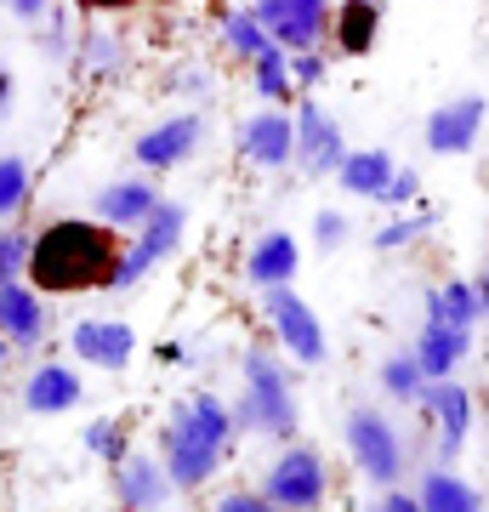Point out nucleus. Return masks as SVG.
Masks as SVG:
<instances>
[{"label":"nucleus","instance_id":"1","mask_svg":"<svg viewBox=\"0 0 489 512\" xmlns=\"http://www.w3.org/2000/svg\"><path fill=\"white\" fill-rule=\"evenodd\" d=\"M120 262V239L103 222L86 217H63L52 228L35 234V251H29V285L40 296H74V291H109V274Z\"/></svg>","mask_w":489,"mask_h":512},{"label":"nucleus","instance_id":"2","mask_svg":"<svg viewBox=\"0 0 489 512\" xmlns=\"http://www.w3.org/2000/svg\"><path fill=\"white\" fill-rule=\"evenodd\" d=\"M234 427L256 433L273 444H296L302 433V404L290 387V365L279 348H245L239 353V399H234Z\"/></svg>","mask_w":489,"mask_h":512},{"label":"nucleus","instance_id":"3","mask_svg":"<svg viewBox=\"0 0 489 512\" xmlns=\"http://www.w3.org/2000/svg\"><path fill=\"white\" fill-rule=\"evenodd\" d=\"M342 444H347V461L359 467V478L376 484V490H399L404 473H410V444H404L399 421L387 416L381 404H353L347 410Z\"/></svg>","mask_w":489,"mask_h":512},{"label":"nucleus","instance_id":"4","mask_svg":"<svg viewBox=\"0 0 489 512\" xmlns=\"http://www.w3.org/2000/svg\"><path fill=\"white\" fill-rule=\"evenodd\" d=\"M182 239H188V205L160 200L154 205V217L137 228V239L120 245V262H114V274H109V291H137L160 262H171V256L182 251Z\"/></svg>","mask_w":489,"mask_h":512},{"label":"nucleus","instance_id":"5","mask_svg":"<svg viewBox=\"0 0 489 512\" xmlns=\"http://www.w3.org/2000/svg\"><path fill=\"white\" fill-rule=\"evenodd\" d=\"M262 495L279 512H325L330 501V467L313 444H279V456L262 473Z\"/></svg>","mask_w":489,"mask_h":512},{"label":"nucleus","instance_id":"6","mask_svg":"<svg viewBox=\"0 0 489 512\" xmlns=\"http://www.w3.org/2000/svg\"><path fill=\"white\" fill-rule=\"evenodd\" d=\"M211 137V120L205 109H177L154 120L148 131H137V143H131V165H143L148 177H160V171H177L200 154V143Z\"/></svg>","mask_w":489,"mask_h":512},{"label":"nucleus","instance_id":"7","mask_svg":"<svg viewBox=\"0 0 489 512\" xmlns=\"http://www.w3.org/2000/svg\"><path fill=\"white\" fill-rule=\"evenodd\" d=\"M262 313H268L273 325V342H279V353H290L296 365H325V325H319V313L308 308V296L296 291V285H279V291H262Z\"/></svg>","mask_w":489,"mask_h":512},{"label":"nucleus","instance_id":"8","mask_svg":"<svg viewBox=\"0 0 489 512\" xmlns=\"http://www.w3.org/2000/svg\"><path fill=\"white\" fill-rule=\"evenodd\" d=\"M290 120H296V171H302L308 183L336 177V165L347 160L342 120H336L319 97H296V103H290Z\"/></svg>","mask_w":489,"mask_h":512},{"label":"nucleus","instance_id":"9","mask_svg":"<svg viewBox=\"0 0 489 512\" xmlns=\"http://www.w3.org/2000/svg\"><path fill=\"white\" fill-rule=\"evenodd\" d=\"M245 6L285 52H325L330 46V0H245Z\"/></svg>","mask_w":489,"mask_h":512},{"label":"nucleus","instance_id":"10","mask_svg":"<svg viewBox=\"0 0 489 512\" xmlns=\"http://www.w3.org/2000/svg\"><path fill=\"white\" fill-rule=\"evenodd\" d=\"M421 421L433 427V456L438 467H455L461 461V450H467L472 439V387L467 382H427V393H421Z\"/></svg>","mask_w":489,"mask_h":512},{"label":"nucleus","instance_id":"11","mask_svg":"<svg viewBox=\"0 0 489 512\" xmlns=\"http://www.w3.org/2000/svg\"><path fill=\"white\" fill-rule=\"evenodd\" d=\"M484 120H489V97L455 92V97H444V103L427 114L421 143H427V154H438V160H461V154H472V148H478Z\"/></svg>","mask_w":489,"mask_h":512},{"label":"nucleus","instance_id":"12","mask_svg":"<svg viewBox=\"0 0 489 512\" xmlns=\"http://www.w3.org/2000/svg\"><path fill=\"white\" fill-rule=\"evenodd\" d=\"M160 461L165 473H171V484L177 490H200V484H211V478L222 473V461H228V450H217V444H205L188 421L177 416V410H165V427H160Z\"/></svg>","mask_w":489,"mask_h":512},{"label":"nucleus","instance_id":"13","mask_svg":"<svg viewBox=\"0 0 489 512\" xmlns=\"http://www.w3.org/2000/svg\"><path fill=\"white\" fill-rule=\"evenodd\" d=\"M234 143L245 154V165H256V171H285V165H296V120H290V109L262 103L256 114L239 120Z\"/></svg>","mask_w":489,"mask_h":512},{"label":"nucleus","instance_id":"14","mask_svg":"<svg viewBox=\"0 0 489 512\" xmlns=\"http://www.w3.org/2000/svg\"><path fill=\"white\" fill-rule=\"evenodd\" d=\"M109 484H114V501L126 512H165V501L177 495V484H171V473H165V461L154 450H126L114 461Z\"/></svg>","mask_w":489,"mask_h":512},{"label":"nucleus","instance_id":"15","mask_svg":"<svg viewBox=\"0 0 489 512\" xmlns=\"http://www.w3.org/2000/svg\"><path fill=\"white\" fill-rule=\"evenodd\" d=\"M69 353L80 359V365H91V370L120 376V370L137 359V330H131L126 319H74Z\"/></svg>","mask_w":489,"mask_h":512},{"label":"nucleus","instance_id":"16","mask_svg":"<svg viewBox=\"0 0 489 512\" xmlns=\"http://www.w3.org/2000/svg\"><path fill=\"white\" fill-rule=\"evenodd\" d=\"M160 200H165L160 183H154L148 171H137V177H114V183L97 188V194H91V211H97V222L114 228V234H120V228L137 234V228L154 217V205H160Z\"/></svg>","mask_w":489,"mask_h":512},{"label":"nucleus","instance_id":"17","mask_svg":"<svg viewBox=\"0 0 489 512\" xmlns=\"http://www.w3.org/2000/svg\"><path fill=\"white\" fill-rule=\"evenodd\" d=\"M80 399H86V382H80V370L63 365V359L35 365L18 387V404L29 410V416H63V410H74Z\"/></svg>","mask_w":489,"mask_h":512},{"label":"nucleus","instance_id":"18","mask_svg":"<svg viewBox=\"0 0 489 512\" xmlns=\"http://www.w3.org/2000/svg\"><path fill=\"white\" fill-rule=\"evenodd\" d=\"M296 268H302V239L290 234V228H268L245 251V285H256V291L296 285Z\"/></svg>","mask_w":489,"mask_h":512},{"label":"nucleus","instance_id":"19","mask_svg":"<svg viewBox=\"0 0 489 512\" xmlns=\"http://www.w3.org/2000/svg\"><path fill=\"white\" fill-rule=\"evenodd\" d=\"M46 330H52V308H46V296L35 291V285H6L0 291V336L12 342L18 353L40 348L46 342Z\"/></svg>","mask_w":489,"mask_h":512},{"label":"nucleus","instance_id":"20","mask_svg":"<svg viewBox=\"0 0 489 512\" xmlns=\"http://www.w3.org/2000/svg\"><path fill=\"white\" fill-rule=\"evenodd\" d=\"M393 171H399V160H393V148H347V160L336 165V188H342L347 200H381V188L393 183Z\"/></svg>","mask_w":489,"mask_h":512},{"label":"nucleus","instance_id":"21","mask_svg":"<svg viewBox=\"0 0 489 512\" xmlns=\"http://www.w3.org/2000/svg\"><path fill=\"white\" fill-rule=\"evenodd\" d=\"M421 359V370H427V382H450L455 370L467 365L472 353V330H455V325H427L421 319V336L416 348H410Z\"/></svg>","mask_w":489,"mask_h":512},{"label":"nucleus","instance_id":"22","mask_svg":"<svg viewBox=\"0 0 489 512\" xmlns=\"http://www.w3.org/2000/svg\"><path fill=\"white\" fill-rule=\"evenodd\" d=\"M381 12L376 0H342L336 12H330V40H336V52L342 57H364L370 46L381 40Z\"/></svg>","mask_w":489,"mask_h":512},{"label":"nucleus","instance_id":"23","mask_svg":"<svg viewBox=\"0 0 489 512\" xmlns=\"http://www.w3.org/2000/svg\"><path fill=\"white\" fill-rule=\"evenodd\" d=\"M421 512H484V495L472 478H461L455 467H427L416 484Z\"/></svg>","mask_w":489,"mask_h":512},{"label":"nucleus","instance_id":"24","mask_svg":"<svg viewBox=\"0 0 489 512\" xmlns=\"http://www.w3.org/2000/svg\"><path fill=\"white\" fill-rule=\"evenodd\" d=\"M194 433H200L205 444H217V450H234V439H239V427H234V404H222L217 393H188V399H177L171 404Z\"/></svg>","mask_w":489,"mask_h":512},{"label":"nucleus","instance_id":"25","mask_svg":"<svg viewBox=\"0 0 489 512\" xmlns=\"http://www.w3.org/2000/svg\"><path fill=\"white\" fill-rule=\"evenodd\" d=\"M131 69V46L120 29H86V40H80V74H91V80H120V74Z\"/></svg>","mask_w":489,"mask_h":512},{"label":"nucleus","instance_id":"26","mask_svg":"<svg viewBox=\"0 0 489 512\" xmlns=\"http://www.w3.org/2000/svg\"><path fill=\"white\" fill-rule=\"evenodd\" d=\"M484 319L478 313V296H472V279H444L427 291V325H455V330H472Z\"/></svg>","mask_w":489,"mask_h":512},{"label":"nucleus","instance_id":"27","mask_svg":"<svg viewBox=\"0 0 489 512\" xmlns=\"http://www.w3.org/2000/svg\"><path fill=\"white\" fill-rule=\"evenodd\" d=\"M245 69H251V86H256L262 103H273V109H290V103H296V86H290V52H285V46H268V52L251 57Z\"/></svg>","mask_w":489,"mask_h":512},{"label":"nucleus","instance_id":"28","mask_svg":"<svg viewBox=\"0 0 489 512\" xmlns=\"http://www.w3.org/2000/svg\"><path fill=\"white\" fill-rule=\"evenodd\" d=\"M376 387H381L393 404H416L421 393H427V370H421V359H416L410 348H399V353H387V359H381Z\"/></svg>","mask_w":489,"mask_h":512},{"label":"nucleus","instance_id":"29","mask_svg":"<svg viewBox=\"0 0 489 512\" xmlns=\"http://www.w3.org/2000/svg\"><path fill=\"white\" fill-rule=\"evenodd\" d=\"M222 46H228V52H234L239 63H251V57L268 52L273 40H268V29L256 23L251 6H228V12H222Z\"/></svg>","mask_w":489,"mask_h":512},{"label":"nucleus","instance_id":"30","mask_svg":"<svg viewBox=\"0 0 489 512\" xmlns=\"http://www.w3.org/2000/svg\"><path fill=\"white\" fill-rule=\"evenodd\" d=\"M438 228V211L433 205H410V211H393V217L376 228V251H404V245H416Z\"/></svg>","mask_w":489,"mask_h":512},{"label":"nucleus","instance_id":"31","mask_svg":"<svg viewBox=\"0 0 489 512\" xmlns=\"http://www.w3.org/2000/svg\"><path fill=\"white\" fill-rule=\"evenodd\" d=\"M29 188H35V171L23 154H0V222H12L29 205Z\"/></svg>","mask_w":489,"mask_h":512},{"label":"nucleus","instance_id":"32","mask_svg":"<svg viewBox=\"0 0 489 512\" xmlns=\"http://www.w3.org/2000/svg\"><path fill=\"white\" fill-rule=\"evenodd\" d=\"M29 251H35V234L6 222V228H0V291L18 285V279L29 274Z\"/></svg>","mask_w":489,"mask_h":512},{"label":"nucleus","instance_id":"33","mask_svg":"<svg viewBox=\"0 0 489 512\" xmlns=\"http://www.w3.org/2000/svg\"><path fill=\"white\" fill-rule=\"evenodd\" d=\"M80 439H86V456H97V461H109L114 467V461L126 456V421L120 416H97Z\"/></svg>","mask_w":489,"mask_h":512},{"label":"nucleus","instance_id":"34","mask_svg":"<svg viewBox=\"0 0 489 512\" xmlns=\"http://www.w3.org/2000/svg\"><path fill=\"white\" fill-rule=\"evenodd\" d=\"M330 80V52H290V86L296 97H313Z\"/></svg>","mask_w":489,"mask_h":512},{"label":"nucleus","instance_id":"35","mask_svg":"<svg viewBox=\"0 0 489 512\" xmlns=\"http://www.w3.org/2000/svg\"><path fill=\"white\" fill-rule=\"evenodd\" d=\"M347 239H353V217L347 211H336V205H325V211H313V245L319 251H342Z\"/></svg>","mask_w":489,"mask_h":512},{"label":"nucleus","instance_id":"36","mask_svg":"<svg viewBox=\"0 0 489 512\" xmlns=\"http://www.w3.org/2000/svg\"><path fill=\"white\" fill-rule=\"evenodd\" d=\"M416 194H421V171L416 165H399V171H393V183L381 188V211H410V205H416Z\"/></svg>","mask_w":489,"mask_h":512},{"label":"nucleus","instance_id":"37","mask_svg":"<svg viewBox=\"0 0 489 512\" xmlns=\"http://www.w3.org/2000/svg\"><path fill=\"white\" fill-rule=\"evenodd\" d=\"M165 92H177V97H211V92H217V80H211V69H205V63H182V69H171Z\"/></svg>","mask_w":489,"mask_h":512},{"label":"nucleus","instance_id":"38","mask_svg":"<svg viewBox=\"0 0 489 512\" xmlns=\"http://www.w3.org/2000/svg\"><path fill=\"white\" fill-rule=\"evenodd\" d=\"M211 512H279V507H273L262 490H228V495H217Z\"/></svg>","mask_w":489,"mask_h":512},{"label":"nucleus","instance_id":"39","mask_svg":"<svg viewBox=\"0 0 489 512\" xmlns=\"http://www.w3.org/2000/svg\"><path fill=\"white\" fill-rule=\"evenodd\" d=\"M364 512H421V501L410 490H376V501Z\"/></svg>","mask_w":489,"mask_h":512},{"label":"nucleus","instance_id":"40","mask_svg":"<svg viewBox=\"0 0 489 512\" xmlns=\"http://www.w3.org/2000/svg\"><path fill=\"white\" fill-rule=\"evenodd\" d=\"M0 6H6V12H12L18 23H40V18H52L57 0H0Z\"/></svg>","mask_w":489,"mask_h":512},{"label":"nucleus","instance_id":"41","mask_svg":"<svg viewBox=\"0 0 489 512\" xmlns=\"http://www.w3.org/2000/svg\"><path fill=\"white\" fill-rule=\"evenodd\" d=\"M472 296H478V313L489 319V262L478 268V274H472Z\"/></svg>","mask_w":489,"mask_h":512},{"label":"nucleus","instance_id":"42","mask_svg":"<svg viewBox=\"0 0 489 512\" xmlns=\"http://www.w3.org/2000/svg\"><path fill=\"white\" fill-rule=\"evenodd\" d=\"M86 12H131V6H143V0H80Z\"/></svg>","mask_w":489,"mask_h":512},{"label":"nucleus","instance_id":"43","mask_svg":"<svg viewBox=\"0 0 489 512\" xmlns=\"http://www.w3.org/2000/svg\"><path fill=\"white\" fill-rule=\"evenodd\" d=\"M6 109H12V69L0 63V120H6Z\"/></svg>","mask_w":489,"mask_h":512},{"label":"nucleus","instance_id":"44","mask_svg":"<svg viewBox=\"0 0 489 512\" xmlns=\"http://www.w3.org/2000/svg\"><path fill=\"white\" fill-rule=\"evenodd\" d=\"M12 353H18V348H12V342H6V336H0V370L12 365Z\"/></svg>","mask_w":489,"mask_h":512},{"label":"nucleus","instance_id":"45","mask_svg":"<svg viewBox=\"0 0 489 512\" xmlns=\"http://www.w3.org/2000/svg\"><path fill=\"white\" fill-rule=\"evenodd\" d=\"M376 6H387V0H376Z\"/></svg>","mask_w":489,"mask_h":512}]
</instances>
